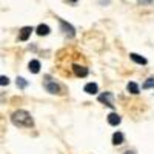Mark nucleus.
<instances>
[{"label":"nucleus","instance_id":"nucleus-1","mask_svg":"<svg viewBox=\"0 0 154 154\" xmlns=\"http://www.w3.org/2000/svg\"><path fill=\"white\" fill-rule=\"evenodd\" d=\"M11 122L14 123L16 126H32L34 120L31 117V114L25 109H19L14 114L11 116Z\"/></svg>","mask_w":154,"mask_h":154},{"label":"nucleus","instance_id":"nucleus-2","mask_svg":"<svg viewBox=\"0 0 154 154\" xmlns=\"http://www.w3.org/2000/svg\"><path fill=\"white\" fill-rule=\"evenodd\" d=\"M99 102H102V103H105L106 106L109 108H114V96L111 93H103L99 96Z\"/></svg>","mask_w":154,"mask_h":154},{"label":"nucleus","instance_id":"nucleus-3","mask_svg":"<svg viewBox=\"0 0 154 154\" xmlns=\"http://www.w3.org/2000/svg\"><path fill=\"white\" fill-rule=\"evenodd\" d=\"M60 22V26H62V31L65 32V35H68V37H74L75 35V29L71 26V25L68 23V22H65V20H59Z\"/></svg>","mask_w":154,"mask_h":154},{"label":"nucleus","instance_id":"nucleus-4","mask_svg":"<svg viewBox=\"0 0 154 154\" xmlns=\"http://www.w3.org/2000/svg\"><path fill=\"white\" fill-rule=\"evenodd\" d=\"M72 69H74V74H75L77 77H86V75H88V68H85V66L72 65Z\"/></svg>","mask_w":154,"mask_h":154},{"label":"nucleus","instance_id":"nucleus-5","mask_svg":"<svg viewBox=\"0 0 154 154\" xmlns=\"http://www.w3.org/2000/svg\"><path fill=\"white\" fill-rule=\"evenodd\" d=\"M45 88L48 89V91H49L51 94H57V93L60 91L59 85H57V83H54V82H49V80H46V82H45Z\"/></svg>","mask_w":154,"mask_h":154},{"label":"nucleus","instance_id":"nucleus-6","mask_svg":"<svg viewBox=\"0 0 154 154\" xmlns=\"http://www.w3.org/2000/svg\"><path fill=\"white\" fill-rule=\"evenodd\" d=\"M31 31H32V28H31V26H25V28H22L19 38H20L22 42H26V40H28V37L31 35Z\"/></svg>","mask_w":154,"mask_h":154},{"label":"nucleus","instance_id":"nucleus-7","mask_svg":"<svg viewBox=\"0 0 154 154\" xmlns=\"http://www.w3.org/2000/svg\"><path fill=\"white\" fill-rule=\"evenodd\" d=\"M108 123L112 125V126H117V125L120 123V116H119L117 112H111V114L108 116Z\"/></svg>","mask_w":154,"mask_h":154},{"label":"nucleus","instance_id":"nucleus-8","mask_svg":"<svg viewBox=\"0 0 154 154\" xmlns=\"http://www.w3.org/2000/svg\"><path fill=\"white\" fill-rule=\"evenodd\" d=\"M83 89H85V93H88V94H96L99 91V86H97V83L91 82V83H86Z\"/></svg>","mask_w":154,"mask_h":154},{"label":"nucleus","instance_id":"nucleus-9","mask_svg":"<svg viewBox=\"0 0 154 154\" xmlns=\"http://www.w3.org/2000/svg\"><path fill=\"white\" fill-rule=\"evenodd\" d=\"M28 68H29V71H31L32 74H37L38 71H40V62H38V60H31L29 65H28Z\"/></svg>","mask_w":154,"mask_h":154},{"label":"nucleus","instance_id":"nucleus-10","mask_svg":"<svg viewBox=\"0 0 154 154\" xmlns=\"http://www.w3.org/2000/svg\"><path fill=\"white\" fill-rule=\"evenodd\" d=\"M130 57H131V60H133V62L139 63V65H146V59H145V57H142V56H139V54H136V53H131V54H130Z\"/></svg>","mask_w":154,"mask_h":154},{"label":"nucleus","instance_id":"nucleus-11","mask_svg":"<svg viewBox=\"0 0 154 154\" xmlns=\"http://www.w3.org/2000/svg\"><path fill=\"white\" fill-rule=\"evenodd\" d=\"M49 26H48V25H38V26H37V34L38 35H48L49 34Z\"/></svg>","mask_w":154,"mask_h":154},{"label":"nucleus","instance_id":"nucleus-12","mask_svg":"<svg viewBox=\"0 0 154 154\" xmlns=\"http://www.w3.org/2000/svg\"><path fill=\"white\" fill-rule=\"evenodd\" d=\"M126 89H128V93H131V94H139V85L136 82H130L126 85Z\"/></svg>","mask_w":154,"mask_h":154},{"label":"nucleus","instance_id":"nucleus-13","mask_svg":"<svg viewBox=\"0 0 154 154\" xmlns=\"http://www.w3.org/2000/svg\"><path fill=\"white\" fill-rule=\"evenodd\" d=\"M112 143L114 145H122L123 143V134L122 133H114L112 134Z\"/></svg>","mask_w":154,"mask_h":154},{"label":"nucleus","instance_id":"nucleus-14","mask_svg":"<svg viewBox=\"0 0 154 154\" xmlns=\"http://www.w3.org/2000/svg\"><path fill=\"white\" fill-rule=\"evenodd\" d=\"M149 88H154V77H149V79L143 83V89H149Z\"/></svg>","mask_w":154,"mask_h":154},{"label":"nucleus","instance_id":"nucleus-15","mask_svg":"<svg viewBox=\"0 0 154 154\" xmlns=\"http://www.w3.org/2000/svg\"><path fill=\"white\" fill-rule=\"evenodd\" d=\"M17 86L19 88H26L28 86V82L23 79V77H17Z\"/></svg>","mask_w":154,"mask_h":154},{"label":"nucleus","instance_id":"nucleus-16","mask_svg":"<svg viewBox=\"0 0 154 154\" xmlns=\"http://www.w3.org/2000/svg\"><path fill=\"white\" fill-rule=\"evenodd\" d=\"M0 83H2V86H5V85L9 83V79H8V77H5V75H2V77H0Z\"/></svg>","mask_w":154,"mask_h":154},{"label":"nucleus","instance_id":"nucleus-17","mask_svg":"<svg viewBox=\"0 0 154 154\" xmlns=\"http://www.w3.org/2000/svg\"><path fill=\"white\" fill-rule=\"evenodd\" d=\"M139 3H142V5H148V3H151L152 0H137Z\"/></svg>","mask_w":154,"mask_h":154},{"label":"nucleus","instance_id":"nucleus-18","mask_svg":"<svg viewBox=\"0 0 154 154\" xmlns=\"http://www.w3.org/2000/svg\"><path fill=\"white\" fill-rule=\"evenodd\" d=\"M123 154H134V151H126V152H123Z\"/></svg>","mask_w":154,"mask_h":154},{"label":"nucleus","instance_id":"nucleus-19","mask_svg":"<svg viewBox=\"0 0 154 154\" xmlns=\"http://www.w3.org/2000/svg\"><path fill=\"white\" fill-rule=\"evenodd\" d=\"M71 2H77V0H71Z\"/></svg>","mask_w":154,"mask_h":154},{"label":"nucleus","instance_id":"nucleus-20","mask_svg":"<svg viewBox=\"0 0 154 154\" xmlns=\"http://www.w3.org/2000/svg\"><path fill=\"white\" fill-rule=\"evenodd\" d=\"M152 2H154V0H152Z\"/></svg>","mask_w":154,"mask_h":154}]
</instances>
